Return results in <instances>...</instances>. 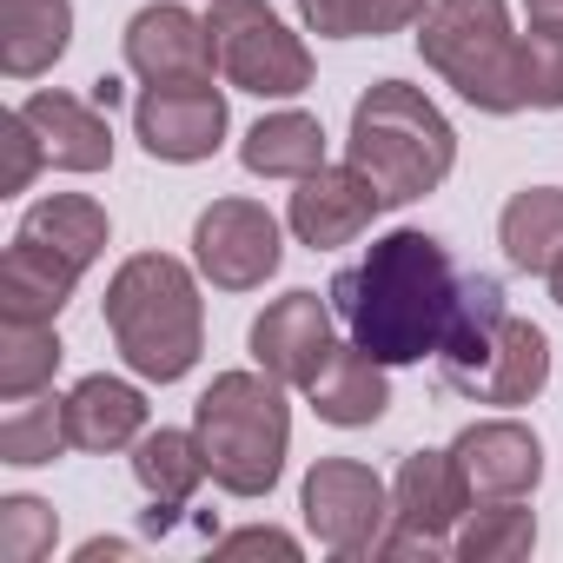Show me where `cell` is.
Segmentation results:
<instances>
[{
  "label": "cell",
  "instance_id": "16",
  "mask_svg": "<svg viewBox=\"0 0 563 563\" xmlns=\"http://www.w3.org/2000/svg\"><path fill=\"white\" fill-rule=\"evenodd\" d=\"M27 126L41 133V153L54 173H107L113 166V126H107V107L80 100V93H27L21 100Z\"/></svg>",
  "mask_w": 563,
  "mask_h": 563
},
{
  "label": "cell",
  "instance_id": "3",
  "mask_svg": "<svg viewBox=\"0 0 563 563\" xmlns=\"http://www.w3.org/2000/svg\"><path fill=\"white\" fill-rule=\"evenodd\" d=\"M345 159L378 186L385 212L391 206H418L424 192H438L457 166V133L438 113V100L411 80H372L352 107V133H345Z\"/></svg>",
  "mask_w": 563,
  "mask_h": 563
},
{
  "label": "cell",
  "instance_id": "19",
  "mask_svg": "<svg viewBox=\"0 0 563 563\" xmlns=\"http://www.w3.org/2000/svg\"><path fill=\"white\" fill-rule=\"evenodd\" d=\"M107 232H113V225H107V206L87 199V192H47V199L27 206L21 225H14L21 245L60 258V265H74V272H87V265L107 252Z\"/></svg>",
  "mask_w": 563,
  "mask_h": 563
},
{
  "label": "cell",
  "instance_id": "13",
  "mask_svg": "<svg viewBox=\"0 0 563 563\" xmlns=\"http://www.w3.org/2000/svg\"><path fill=\"white\" fill-rule=\"evenodd\" d=\"M126 67L146 87H179V80H212V27L206 14L179 8V0H153L126 21Z\"/></svg>",
  "mask_w": 563,
  "mask_h": 563
},
{
  "label": "cell",
  "instance_id": "11",
  "mask_svg": "<svg viewBox=\"0 0 563 563\" xmlns=\"http://www.w3.org/2000/svg\"><path fill=\"white\" fill-rule=\"evenodd\" d=\"M339 312H332V299H319V292H286V299H272L258 319H252V332H245V345H252V365L258 372H272L286 391H306L319 372H325V358L339 352Z\"/></svg>",
  "mask_w": 563,
  "mask_h": 563
},
{
  "label": "cell",
  "instance_id": "22",
  "mask_svg": "<svg viewBox=\"0 0 563 563\" xmlns=\"http://www.w3.org/2000/svg\"><path fill=\"white\" fill-rule=\"evenodd\" d=\"M239 166L252 179H306L325 166V126L299 107L286 113H265L245 140H239Z\"/></svg>",
  "mask_w": 563,
  "mask_h": 563
},
{
  "label": "cell",
  "instance_id": "12",
  "mask_svg": "<svg viewBox=\"0 0 563 563\" xmlns=\"http://www.w3.org/2000/svg\"><path fill=\"white\" fill-rule=\"evenodd\" d=\"M225 93L212 80H179V87H140L133 100V140L166 159V166H199L225 140Z\"/></svg>",
  "mask_w": 563,
  "mask_h": 563
},
{
  "label": "cell",
  "instance_id": "20",
  "mask_svg": "<svg viewBox=\"0 0 563 563\" xmlns=\"http://www.w3.org/2000/svg\"><path fill=\"white\" fill-rule=\"evenodd\" d=\"M391 365H378L365 345H339L332 358H325V372L306 385V398H312V411L325 418V424H339V431H358V424H378L385 411H391V378H385Z\"/></svg>",
  "mask_w": 563,
  "mask_h": 563
},
{
  "label": "cell",
  "instance_id": "36",
  "mask_svg": "<svg viewBox=\"0 0 563 563\" xmlns=\"http://www.w3.org/2000/svg\"><path fill=\"white\" fill-rule=\"evenodd\" d=\"M550 299H556V306H563V258H556V265H550Z\"/></svg>",
  "mask_w": 563,
  "mask_h": 563
},
{
  "label": "cell",
  "instance_id": "34",
  "mask_svg": "<svg viewBox=\"0 0 563 563\" xmlns=\"http://www.w3.org/2000/svg\"><path fill=\"white\" fill-rule=\"evenodd\" d=\"M523 21H543V27H563V0H523Z\"/></svg>",
  "mask_w": 563,
  "mask_h": 563
},
{
  "label": "cell",
  "instance_id": "35",
  "mask_svg": "<svg viewBox=\"0 0 563 563\" xmlns=\"http://www.w3.org/2000/svg\"><path fill=\"white\" fill-rule=\"evenodd\" d=\"M87 100H93V107H107V113H113V100H120V80H113V74H100V80H93V93H87Z\"/></svg>",
  "mask_w": 563,
  "mask_h": 563
},
{
  "label": "cell",
  "instance_id": "25",
  "mask_svg": "<svg viewBox=\"0 0 563 563\" xmlns=\"http://www.w3.org/2000/svg\"><path fill=\"white\" fill-rule=\"evenodd\" d=\"M530 550H537V510H523V497L471 504V517L451 537L457 563H523Z\"/></svg>",
  "mask_w": 563,
  "mask_h": 563
},
{
  "label": "cell",
  "instance_id": "4",
  "mask_svg": "<svg viewBox=\"0 0 563 563\" xmlns=\"http://www.w3.org/2000/svg\"><path fill=\"white\" fill-rule=\"evenodd\" d=\"M438 378H444V391H457L471 405H530L550 385L543 325H530L504 306V286L490 272H464V299H457V325L438 352Z\"/></svg>",
  "mask_w": 563,
  "mask_h": 563
},
{
  "label": "cell",
  "instance_id": "21",
  "mask_svg": "<svg viewBox=\"0 0 563 563\" xmlns=\"http://www.w3.org/2000/svg\"><path fill=\"white\" fill-rule=\"evenodd\" d=\"M74 41V0H0V74L41 80Z\"/></svg>",
  "mask_w": 563,
  "mask_h": 563
},
{
  "label": "cell",
  "instance_id": "28",
  "mask_svg": "<svg viewBox=\"0 0 563 563\" xmlns=\"http://www.w3.org/2000/svg\"><path fill=\"white\" fill-rule=\"evenodd\" d=\"M60 332L47 319H0V398H34L60 372Z\"/></svg>",
  "mask_w": 563,
  "mask_h": 563
},
{
  "label": "cell",
  "instance_id": "18",
  "mask_svg": "<svg viewBox=\"0 0 563 563\" xmlns=\"http://www.w3.org/2000/svg\"><path fill=\"white\" fill-rule=\"evenodd\" d=\"M133 477H140V490L153 497V510H146V530H173V517L192 504V490L212 477L206 471V451H199V438L192 431H146L140 444H133Z\"/></svg>",
  "mask_w": 563,
  "mask_h": 563
},
{
  "label": "cell",
  "instance_id": "7",
  "mask_svg": "<svg viewBox=\"0 0 563 563\" xmlns=\"http://www.w3.org/2000/svg\"><path fill=\"white\" fill-rule=\"evenodd\" d=\"M206 27H212V60H219V80L232 93H252V100H299L312 87V54L306 41L278 21L265 0H212L206 8Z\"/></svg>",
  "mask_w": 563,
  "mask_h": 563
},
{
  "label": "cell",
  "instance_id": "8",
  "mask_svg": "<svg viewBox=\"0 0 563 563\" xmlns=\"http://www.w3.org/2000/svg\"><path fill=\"white\" fill-rule=\"evenodd\" d=\"M471 484L457 471L451 451H405L398 477H391V530L378 543V556H451L457 523L471 517Z\"/></svg>",
  "mask_w": 563,
  "mask_h": 563
},
{
  "label": "cell",
  "instance_id": "15",
  "mask_svg": "<svg viewBox=\"0 0 563 563\" xmlns=\"http://www.w3.org/2000/svg\"><path fill=\"white\" fill-rule=\"evenodd\" d=\"M451 457L477 504L490 497H530L543 484V438L517 418H477L451 438Z\"/></svg>",
  "mask_w": 563,
  "mask_h": 563
},
{
  "label": "cell",
  "instance_id": "9",
  "mask_svg": "<svg viewBox=\"0 0 563 563\" xmlns=\"http://www.w3.org/2000/svg\"><path fill=\"white\" fill-rule=\"evenodd\" d=\"M299 510L332 556H378L391 530V484L358 457H319L299 484Z\"/></svg>",
  "mask_w": 563,
  "mask_h": 563
},
{
  "label": "cell",
  "instance_id": "33",
  "mask_svg": "<svg viewBox=\"0 0 563 563\" xmlns=\"http://www.w3.org/2000/svg\"><path fill=\"white\" fill-rule=\"evenodd\" d=\"M100 556H133V543H126V537H93V543H80V563H100Z\"/></svg>",
  "mask_w": 563,
  "mask_h": 563
},
{
  "label": "cell",
  "instance_id": "27",
  "mask_svg": "<svg viewBox=\"0 0 563 563\" xmlns=\"http://www.w3.org/2000/svg\"><path fill=\"white\" fill-rule=\"evenodd\" d=\"M60 451H74L67 438V398L54 391H34V398H8V411H0V464H54Z\"/></svg>",
  "mask_w": 563,
  "mask_h": 563
},
{
  "label": "cell",
  "instance_id": "2",
  "mask_svg": "<svg viewBox=\"0 0 563 563\" xmlns=\"http://www.w3.org/2000/svg\"><path fill=\"white\" fill-rule=\"evenodd\" d=\"M100 319H107L120 358L133 365V378H146V385H179L199 365V352H206L199 278L173 252H133V258H120V272L107 278Z\"/></svg>",
  "mask_w": 563,
  "mask_h": 563
},
{
  "label": "cell",
  "instance_id": "14",
  "mask_svg": "<svg viewBox=\"0 0 563 563\" xmlns=\"http://www.w3.org/2000/svg\"><path fill=\"white\" fill-rule=\"evenodd\" d=\"M378 212H385L378 186L345 159V166H319V173H306V179H299V192H292V206H286V225H292V239H299V245L332 252V245L365 239Z\"/></svg>",
  "mask_w": 563,
  "mask_h": 563
},
{
  "label": "cell",
  "instance_id": "26",
  "mask_svg": "<svg viewBox=\"0 0 563 563\" xmlns=\"http://www.w3.org/2000/svg\"><path fill=\"white\" fill-rule=\"evenodd\" d=\"M431 14V0H299V21L319 41H385Z\"/></svg>",
  "mask_w": 563,
  "mask_h": 563
},
{
  "label": "cell",
  "instance_id": "23",
  "mask_svg": "<svg viewBox=\"0 0 563 563\" xmlns=\"http://www.w3.org/2000/svg\"><path fill=\"white\" fill-rule=\"evenodd\" d=\"M497 245L517 272L550 278V265L563 258V186H523L497 219Z\"/></svg>",
  "mask_w": 563,
  "mask_h": 563
},
{
  "label": "cell",
  "instance_id": "17",
  "mask_svg": "<svg viewBox=\"0 0 563 563\" xmlns=\"http://www.w3.org/2000/svg\"><path fill=\"white\" fill-rule=\"evenodd\" d=\"M67 438H74V451H93V457L133 451L146 438V391L126 378H107V372L80 378L67 391Z\"/></svg>",
  "mask_w": 563,
  "mask_h": 563
},
{
  "label": "cell",
  "instance_id": "10",
  "mask_svg": "<svg viewBox=\"0 0 563 563\" xmlns=\"http://www.w3.org/2000/svg\"><path fill=\"white\" fill-rule=\"evenodd\" d=\"M278 258H286V239L258 199H212L192 219V265L212 292H258Z\"/></svg>",
  "mask_w": 563,
  "mask_h": 563
},
{
  "label": "cell",
  "instance_id": "29",
  "mask_svg": "<svg viewBox=\"0 0 563 563\" xmlns=\"http://www.w3.org/2000/svg\"><path fill=\"white\" fill-rule=\"evenodd\" d=\"M60 537V517L54 504L14 490V497H0V563H41Z\"/></svg>",
  "mask_w": 563,
  "mask_h": 563
},
{
  "label": "cell",
  "instance_id": "5",
  "mask_svg": "<svg viewBox=\"0 0 563 563\" xmlns=\"http://www.w3.org/2000/svg\"><path fill=\"white\" fill-rule=\"evenodd\" d=\"M192 438L225 497H272L292 451V405L272 372H219L192 405Z\"/></svg>",
  "mask_w": 563,
  "mask_h": 563
},
{
  "label": "cell",
  "instance_id": "1",
  "mask_svg": "<svg viewBox=\"0 0 563 563\" xmlns=\"http://www.w3.org/2000/svg\"><path fill=\"white\" fill-rule=\"evenodd\" d=\"M325 299H332L339 325L352 332V345H365L378 365H424L444 352V339L457 325L464 272L438 232L398 225V232L372 239V252L332 278Z\"/></svg>",
  "mask_w": 563,
  "mask_h": 563
},
{
  "label": "cell",
  "instance_id": "24",
  "mask_svg": "<svg viewBox=\"0 0 563 563\" xmlns=\"http://www.w3.org/2000/svg\"><path fill=\"white\" fill-rule=\"evenodd\" d=\"M80 278L87 272H74V265H60V258H47V252L14 239L8 258H0V319H47L54 325Z\"/></svg>",
  "mask_w": 563,
  "mask_h": 563
},
{
  "label": "cell",
  "instance_id": "32",
  "mask_svg": "<svg viewBox=\"0 0 563 563\" xmlns=\"http://www.w3.org/2000/svg\"><path fill=\"white\" fill-rule=\"evenodd\" d=\"M212 556H278V563H292V556H299V537L272 530V523H245V530L219 537V543H212Z\"/></svg>",
  "mask_w": 563,
  "mask_h": 563
},
{
  "label": "cell",
  "instance_id": "30",
  "mask_svg": "<svg viewBox=\"0 0 563 563\" xmlns=\"http://www.w3.org/2000/svg\"><path fill=\"white\" fill-rule=\"evenodd\" d=\"M523 107L563 113V27H523Z\"/></svg>",
  "mask_w": 563,
  "mask_h": 563
},
{
  "label": "cell",
  "instance_id": "6",
  "mask_svg": "<svg viewBox=\"0 0 563 563\" xmlns=\"http://www.w3.org/2000/svg\"><path fill=\"white\" fill-rule=\"evenodd\" d=\"M418 54L444 87H457L464 107L490 120L523 113V34L510 27L504 0H431L418 21Z\"/></svg>",
  "mask_w": 563,
  "mask_h": 563
},
{
  "label": "cell",
  "instance_id": "31",
  "mask_svg": "<svg viewBox=\"0 0 563 563\" xmlns=\"http://www.w3.org/2000/svg\"><path fill=\"white\" fill-rule=\"evenodd\" d=\"M0 133H8V173H0V192H27V186H34V173L47 166L41 133L27 126V113H21V107H14L8 120H0Z\"/></svg>",
  "mask_w": 563,
  "mask_h": 563
}]
</instances>
